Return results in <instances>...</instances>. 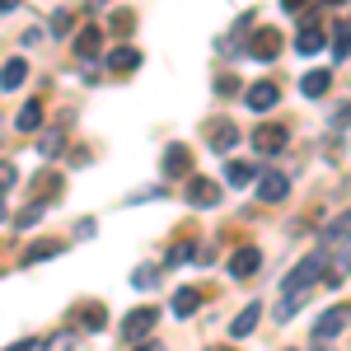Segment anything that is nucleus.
Wrapping results in <instances>:
<instances>
[{
    "instance_id": "obj_1",
    "label": "nucleus",
    "mask_w": 351,
    "mask_h": 351,
    "mask_svg": "<svg viewBox=\"0 0 351 351\" xmlns=\"http://www.w3.org/2000/svg\"><path fill=\"white\" fill-rule=\"evenodd\" d=\"M324 248H328V263H332L324 276L337 286V281L351 271V211H342V216L324 230Z\"/></svg>"
},
{
    "instance_id": "obj_2",
    "label": "nucleus",
    "mask_w": 351,
    "mask_h": 351,
    "mask_svg": "<svg viewBox=\"0 0 351 351\" xmlns=\"http://www.w3.org/2000/svg\"><path fill=\"white\" fill-rule=\"evenodd\" d=\"M324 271H328V267H324V253H309V258H300L295 267L281 276V295H304V291H309V286H314Z\"/></svg>"
},
{
    "instance_id": "obj_3",
    "label": "nucleus",
    "mask_w": 351,
    "mask_h": 351,
    "mask_svg": "<svg viewBox=\"0 0 351 351\" xmlns=\"http://www.w3.org/2000/svg\"><path fill=\"white\" fill-rule=\"evenodd\" d=\"M291 145V132L281 127V122H263V127H253V150L258 155H281Z\"/></svg>"
},
{
    "instance_id": "obj_4",
    "label": "nucleus",
    "mask_w": 351,
    "mask_h": 351,
    "mask_svg": "<svg viewBox=\"0 0 351 351\" xmlns=\"http://www.w3.org/2000/svg\"><path fill=\"white\" fill-rule=\"evenodd\" d=\"M155 319H160V314H155V309H150V304H141V309H132V314H127V319H122V332H127V337H132V342H141V337H145V332H150V328H155Z\"/></svg>"
},
{
    "instance_id": "obj_5",
    "label": "nucleus",
    "mask_w": 351,
    "mask_h": 351,
    "mask_svg": "<svg viewBox=\"0 0 351 351\" xmlns=\"http://www.w3.org/2000/svg\"><path fill=\"white\" fill-rule=\"evenodd\" d=\"M286 192H291V178H286V173H276V169L258 173V197H263V202H281Z\"/></svg>"
},
{
    "instance_id": "obj_6",
    "label": "nucleus",
    "mask_w": 351,
    "mask_h": 351,
    "mask_svg": "<svg viewBox=\"0 0 351 351\" xmlns=\"http://www.w3.org/2000/svg\"><path fill=\"white\" fill-rule=\"evenodd\" d=\"M342 328H347V309H328L324 319L314 324V337H319V347H328V342H332Z\"/></svg>"
},
{
    "instance_id": "obj_7",
    "label": "nucleus",
    "mask_w": 351,
    "mask_h": 351,
    "mask_svg": "<svg viewBox=\"0 0 351 351\" xmlns=\"http://www.w3.org/2000/svg\"><path fill=\"white\" fill-rule=\"evenodd\" d=\"M276 99H281V89H276L271 80H263V84H253V89H248V108H253V112L276 108Z\"/></svg>"
},
{
    "instance_id": "obj_8",
    "label": "nucleus",
    "mask_w": 351,
    "mask_h": 351,
    "mask_svg": "<svg viewBox=\"0 0 351 351\" xmlns=\"http://www.w3.org/2000/svg\"><path fill=\"white\" fill-rule=\"evenodd\" d=\"M263 267V253H258V248H239V253H234V258H230V276H253V271Z\"/></svg>"
},
{
    "instance_id": "obj_9",
    "label": "nucleus",
    "mask_w": 351,
    "mask_h": 351,
    "mask_svg": "<svg viewBox=\"0 0 351 351\" xmlns=\"http://www.w3.org/2000/svg\"><path fill=\"white\" fill-rule=\"evenodd\" d=\"M188 202H192V206H216L220 188L211 183V178H192V183H188Z\"/></svg>"
},
{
    "instance_id": "obj_10",
    "label": "nucleus",
    "mask_w": 351,
    "mask_h": 351,
    "mask_svg": "<svg viewBox=\"0 0 351 351\" xmlns=\"http://www.w3.org/2000/svg\"><path fill=\"white\" fill-rule=\"evenodd\" d=\"M28 80V61L24 56H10L5 66H0V89H19Z\"/></svg>"
},
{
    "instance_id": "obj_11",
    "label": "nucleus",
    "mask_w": 351,
    "mask_h": 351,
    "mask_svg": "<svg viewBox=\"0 0 351 351\" xmlns=\"http://www.w3.org/2000/svg\"><path fill=\"white\" fill-rule=\"evenodd\" d=\"M248 52L258 56V61H271V56L281 52V33H271V28H263L253 43H248Z\"/></svg>"
},
{
    "instance_id": "obj_12",
    "label": "nucleus",
    "mask_w": 351,
    "mask_h": 351,
    "mask_svg": "<svg viewBox=\"0 0 351 351\" xmlns=\"http://www.w3.org/2000/svg\"><path fill=\"white\" fill-rule=\"evenodd\" d=\"M169 309H173L178 319H192V314L202 309V291H192V286H183V291L173 295V304H169Z\"/></svg>"
},
{
    "instance_id": "obj_13",
    "label": "nucleus",
    "mask_w": 351,
    "mask_h": 351,
    "mask_svg": "<svg viewBox=\"0 0 351 351\" xmlns=\"http://www.w3.org/2000/svg\"><path fill=\"white\" fill-rule=\"evenodd\" d=\"M258 319H263V309H258V304H248V309H239V319L230 324V337H234V342H239V337H248V332L258 328Z\"/></svg>"
},
{
    "instance_id": "obj_14",
    "label": "nucleus",
    "mask_w": 351,
    "mask_h": 351,
    "mask_svg": "<svg viewBox=\"0 0 351 351\" xmlns=\"http://www.w3.org/2000/svg\"><path fill=\"white\" fill-rule=\"evenodd\" d=\"M319 47H324V28H319V24H304L295 33V52L309 56V52H319Z\"/></svg>"
},
{
    "instance_id": "obj_15",
    "label": "nucleus",
    "mask_w": 351,
    "mask_h": 351,
    "mask_svg": "<svg viewBox=\"0 0 351 351\" xmlns=\"http://www.w3.org/2000/svg\"><path fill=\"white\" fill-rule=\"evenodd\" d=\"M75 52H80L84 61H94V56L104 52V33H99V28H84L80 38H75Z\"/></svg>"
},
{
    "instance_id": "obj_16",
    "label": "nucleus",
    "mask_w": 351,
    "mask_h": 351,
    "mask_svg": "<svg viewBox=\"0 0 351 351\" xmlns=\"http://www.w3.org/2000/svg\"><path fill=\"white\" fill-rule=\"evenodd\" d=\"M14 127H19V132H38V127H43V104L28 99L24 108H19V117H14Z\"/></svg>"
},
{
    "instance_id": "obj_17",
    "label": "nucleus",
    "mask_w": 351,
    "mask_h": 351,
    "mask_svg": "<svg viewBox=\"0 0 351 351\" xmlns=\"http://www.w3.org/2000/svg\"><path fill=\"white\" fill-rule=\"evenodd\" d=\"M328 84H332V75H328V71H309V75L300 80V89H304V99H324Z\"/></svg>"
},
{
    "instance_id": "obj_18",
    "label": "nucleus",
    "mask_w": 351,
    "mask_h": 351,
    "mask_svg": "<svg viewBox=\"0 0 351 351\" xmlns=\"http://www.w3.org/2000/svg\"><path fill=\"white\" fill-rule=\"evenodd\" d=\"M141 66V52L136 47H112L108 52V71H136Z\"/></svg>"
},
{
    "instance_id": "obj_19",
    "label": "nucleus",
    "mask_w": 351,
    "mask_h": 351,
    "mask_svg": "<svg viewBox=\"0 0 351 351\" xmlns=\"http://www.w3.org/2000/svg\"><path fill=\"white\" fill-rule=\"evenodd\" d=\"M192 169V155L183 150V145H169V155H164V173L173 178V173H188Z\"/></svg>"
},
{
    "instance_id": "obj_20",
    "label": "nucleus",
    "mask_w": 351,
    "mask_h": 351,
    "mask_svg": "<svg viewBox=\"0 0 351 351\" xmlns=\"http://www.w3.org/2000/svg\"><path fill=\"white\" fill-rule=\"evenodd\" d=\"M56 253H61V243H56V239H38V243H28L24 263H43V258H56Z\"/></svg>"
},
{
    "instance_id": "obj_21",
    "label": "nucleus",
    "mask_w": 351,
    "mask_h": 351,
    "mask_svg": "<svg viewBox=\"0 0 351 351\" xmlns=\"http://www.w3.org/2000/svg\"><path fill=\"white\" fill-rule=\"evenodd\" d=\"M332 56L342 61V56H351V24H337L332 28Z\"/></svg>"
},
{
    "instance_id": "obj_22",
    "label": "nucleus",
    "mask_w": 351,
    "mask_h": 351,
    "mask_svg": "<svg viewBox=\"0 0 351 351\" xmlns=\"http://www.w3.org/2000/svg\"><path fill=\"white\" fill-rule=\"evenodd\" d=\"M234 141H239V132H234L230 122H216V127H211V145H220V150H230Z\"/></svg>"
},
{
    "instance_id": "obj_23",
    "label": "nucleus",
    "mask_w": 351,
    "mask_h": 351,
    "mask_svg": "<svg viewBox=\"0 0 351 351\" xmlns=\"http://www.w3.org/2000/svg\"><path fill=\"white\" fill-rule=\"evenodd\" d=\"M225 178H230V183H234V188H243V183H253V164H230V169H225Z\"/></svg>"
},
{
    "instance_id": "obj_24",
    "label": "nucleus",
    "mask_w": 351,
    "mask_h": 351,
    "mask_svg": "<svg viewBox=\"0 0 351 351\" xmlns=\"http://www.w3.org/2000/svg\"><path fill=\"white\" fill-rule=\"evenodd\" d=\"M300 304H304V295H286L281 304H276V319H295V314H300Z\"/></svg>"
},
{
    "instance_id": "obj_25",
    "label": "nucleus",
    "mask_w": 351,
    "mask_h": 351,
    "mask_svg": "<svg viewBox=\"0 0 351 351\" xmlns=\"http://www.w3.org/2000/svg\"><path fill=\"white\" fill-rule=\"evenodd\" d=\"M80 324H84V328H104V324H108V314H104L99 304H89V309L80 314Z\"/></svg>"
},
{
    "instance_id": "obj_26",
    "label": "nucleus",
    "mask_w": 351,
    "mask_h": 351,
    "mask_svg": "<svg viewBox=\"0 0 351 351\" xmlns=\"http://www.w3.org/2000/svg\"><path fill=\"white\" fill-rule=\"evenodd\" d=\"M43 351H75V337L71 332H56L52 342H43Z\"/></svg>"
},
{
    "instance_id": "obj_27",
    "label": "nucleus",
    "mask_w": 351,
    "mask_h": 351,
    "mask_svg": "<svg viewBox=\"0 0 351 351\" xmlns=\"http://www.w3.org/2000/svg\"><path fill=\"white\" fill-rule=\"evenodd\" d=\"M14 178H19V173H14V164H10V160H0V197L14 188Z\"/></svg>"
},
{
    "instance_id": "obj_28",
    "label": "nucleus",
    "mask_w": 351,
    "mask_h": 351,
    "mask_svg": "<svg viewBox=\"0 0 351 351\" xmlns=\"http://www.w3.org/2000/svg\"><path fill=\"white\" fill-rule=\"evenodd\" d=\"M38 216H43V202H38V206H24V211H19V230H28Z\"/></svg>"
},
{
    "instance_id": "obj_29",
    "label": "nucleus",
    "mask_w": 351,
    "mask_h": 351,
    "mask_svg": "<svg viewBox=\"0 0 351 351\" xmlns=\"http://www.w3.org/2000/svg\"><path fill=\"white\" fill-rule=\"evenodd\" d=\"M52 33H56V38H66V33H71V19H66V14H56V19H52Z\"/></svg>"
},
{
    "instance_id": "obj_30",
    "label": "nucleus",
    "mask_w": 351,
    "mask_h": 351,
    "mask_svg": "<svg viewBox=\"0 0 351 351\" xmlns=\"http://www.w3.org/2000/svg\"><path fill=\"white\" fill-rule=\"evenodd\" d=\"M347 122H351V104H342V108L332 112V127H347Z\"/></svg>"
},
{
    "instance_id": "obj_31",
    "label": "nucleus",
    "mask_w": 351,
    "mask_h": 351,
    "mask_svg": "<svg viewBox=\"0 0 351 351\" xmlns=\"http://www.w3.org/2000/svg\"><path fill=\"white\" fill-rule=\"evenodd\" d=\"M56 145H61V132H52L47 141H43V155H56Z\"/></svg>"
},
{
    "instance_id": "obj_32",
    "label": "nucleus",
    "mask_w": 351,
    "mask_h": 351,
    "mask_svg": "<svg viewBox=\"0 0 351 351\" xmlns=\"http://www.w3.org/2000/svg\"><path fill=\"white\" fill-rule=\"evenodd\" d=\"M38 347V342H33V337H24V342H14V347H5V351H33Z\"/></svg>"
},
{
    "instance_id": "obj_33",
    "label": "nucleus",
    "mask_w": 351,
    "mask_h": 351,
    "mask_svg": "<svg viewBox=\"0 0 351 351\" xmlns=\"http://www.w3.org/2000/svg\"><path fill=\"white\" fill-rule=\"evenodd\" d=\"M309 0H281V10H304Z\"/></svg>"
},
{
    "instance_id": "obj_34",
    "label": "nucleus",
    "mask_w": 351,
    "mask_h": 351,
    "mask_svg": "<svg viewBox=\"0 0 351 351\" xmlns=\"http://www.w3.org/2000/svg\"><path fill=\"white\" fill-rule=\"evenodd\" d=\"M136 351H164L160 342H136Z\"/></svg>"
},
{
    "instance_id": "obj_35",
    "label": "nucleus",
    "mask_w": 351,
    "mask_h": 351,
    "mask_svg": "<svg viewBox=\"0 0 351 351\" xmlns=\"http://www.w3.org/2000/svg\"><path fill=\"white\" fill-rule=\"evenodd\" d=\"M14 5H19V0H0V14H10V10H14Z\"/></svg>"
},
{
    "instance_id": "obj_36",
    "label": "nucleus",
    "mask_w": 351,
    "mask_h": 351,
    "mask_svg": "<svg viewBox=\"0 0 351 351\" xmlns=\"http://www.w3.org/2000/svg\"><path fill=\"white\" fill-rule=\"evenodd\" d=\"M0 216H5V202H0Z\"/></svg>"
}]
</instances>
